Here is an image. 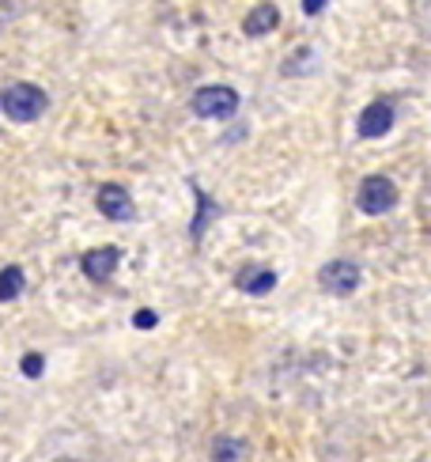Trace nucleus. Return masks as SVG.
Wrapping results in <instances>:
<instances>
[{
    "label": "nucleus",
    "instance_id": "nucleus-6",
    "mask_svg": "<svg viewBox=\"0 0 431 462\" xmlns=\"http://www.w3.org/2000/svg\"><path fill=\"white\" fill-rule=\"evenodd\" d=\"M117 265H122V250H117V246H95V250H87V254L80 258L84 277L95 281V284H106L117 273Z\"/></svg>",
    "mask_w": 431,
    "mask_h": 462
},
{
    "label": "nucleus",
    "instance_id": "nucleus-7",
    "mask_svg": "<svg viewBox=\"0 0 431 462\" xmlns=\"http://www.w3.org/2000/svg\"><path fill=\"white\" fill-rule=\"evenodd\" d=\"M394 129V106L390 103H371L367 110H360L356 118V137L360 141H379Z\"/></svg>",
    "mask_w": 431,
    "mask_h": 462
},
{
    "label": "nucleus",
    "instance_id": "nucleus-15",
    "mask_svg": "<svg viewBox=\"0 0 431 462\" xmlns=\"http://www.w3.org/2000/svg\"><path fill=\"white\" fill-rule=\"evenodd\" d=\"M329 8V0H303V12L307 15H322Z\"/></svg>",
    "mask_w": 431,
    "mask_h": 462
},
{
    "label": "nucleus",
    "instance_id": "nucleus-11",
    "mask_svg": "<svg viewBox=\"0 0 431 462\" xmlns=\"http://www.w3.org/2000/svg\"><path fill=\"white\" fill-rule=\"evenodd\" d=\"M243 439H231V436H216L212 439V462H239L243 458Z\"/></svg>",
    "mask_w": 431,
    "mask_h": 462
},
{
    "label": "nucleus",
    "instance_id": "nucleus-8",
    "mask_svg": "<svg viewBox=\"0 0 431 462\" xmlns=\"http://www.w3.org/2000/svg\"><path fill=\"white\" fill-rule=\"evenodd\" d=\"M234 288L246 296H269L277 288V273L272 269H261V265H243L239 277H234Z\"/></svg>",
    "mask_w": 431,
    "mask_h": 462
},
{
    "label": "nucleus",
    "instance_id": "nucleus-4",
    "mask_svg": "<svg viewBox=\"0 0 431 462\" xmlns=\"http://www.w3.org/2000/svg\"><path fill=\"white\" fill-rule=\"evenodd\" d=\"M360 265L352 262V258H333L318 269V284H322V292L329 296H352L360 288Z\"/></svg>",
    "mask_w": 431,
    "mask_h": 462
},
{
    "label": "nucleus",
    "instance_id": "nucleus-1",
    "mask_svg": "<svg viewBox=\"0 0 431 462\" xmlns=\"http://www.w3.org/2000/svg\"><path fill=\"white\" fill-rule=\"evenodd\" d=\"M50 106V95L38 88V84H12L0 91V114L12 122H38Z\"/></svg>",
    "mask_w": 431,
    "mask_h": 462
},
{
    "label": "nucleus",
    "instance_id": "nucleus-9",
    "mask_svg": "<svg viewBox=\"0 0 431 462\" xmlns=\"http://www.w3.org/2000/svg\"><path fill=\"white\" fill-rule=\"evenodd\" d=\"M280 27V12H277V5H258V8H250V15L243 19V31L250 34V38H261V34H272Z\"/></svg>",
    "mask_w": 431,
    "mask_h": 462
},
{
    "label": "nucleus",
    "instance_id": "nucleus-12",
    "mask_svg": "<svg viewBox=\"0 0 431 462\" xmlns=\"http://www.w3.org/2000/svg\"><path fill=\"white\" fill-rule=\"evenodd\" d=\"M216 213H220V208L212 205V198L197 189V217H193V227H189V231H193V239H201V236H205V231H208V220H212Z\"/></svg>",
    "mask_w": 431,
    "mask_h": 462
},
{
    "label": "nucleus",
    "instance_id": "nucleus-3",
    "mask_svg": "<svg viewBox=\"0 0 431 462\" xmlns=\"http://www.w3.org/2000/svg\"><path fill=\"white\" fill-rule=\"evenodd\" d=\"M356 205H360V213H367V217L390 213V208L398 205V186H394V179H386V175L363 179V182H360V194H356Z\"/></svg>",
    "mask_w": 431,
    "mask_h": 462
},
{
    "label": "nucleus",
    "instance_id": "nucleus-10",
    "mask_svg": "<svg viewBox=\"0 0 431 462\" xmlns=\"http://www.w3.org/2000/svg\"><path fill=\"white\" fill-rule=\"evenodd\" d=\"M23 284H27V277H23V269L19 265L0 269V303H12L19 292H23Z\"/></svg>",
    "mask_w": 431,
    "mask_h": 462
},
{
    "label": "nucleus",
    "instance_id": "nucleus-13",
    "mask_svg": "<svg viewBox=\"0 0 431 462\" xmlns=\"http://www.w3.org/2000/svg\"><path fill=\"white\" fill-rule=\"evenodd\" d=\"M19 372H23L27 379H38V375L46 372V356H42V353H27L23 364H19Z\"/></svg>",
    "mask_w": 431,
    "mask_h": 462
},
{
    "label": "nucleus",
    "instance_id": "nucleus-5",
    "mask_svg": "<svg viewBox=\"0 0 431 462\" xmlns=\"http://www.w3.org/2000/svg\"><path fill=\"white\" fill-rule=\"evenodd\" d=\"M95 205H99V213L114 224H129L136 220V205L129 198V189L125 186H117V182H106L99 186V194H95Z\"/></svg>",
    "mask_w": 431,
    "mask_h": 462
},
{
    "label": "nucleus",
    "instance_id": "nucleus-14",
    "mask_svg": "<svg viewBox=\"0 0 431 462\" xmlns=\"http://www.w3.org/2000/svg\"><path fill=\"white\" fill-rule=\"evenodd\" d=\"M133 326H136V330H155V326H160V315H155V311H136Z\"/></svg>",
    "mask_w": 431,
    "mask_h": 462
},
{
    "label": "nucleus",
    "instance_id": "nucleus-2",
    "mask_svg": "<svg viewBox=\"0 0 431 462\" xmlns=\"http://www.w3.org/2000/svg\"><path fill=\"white\" fill-rule=\"evenodd\" d=\"M189 110L197 114V118H231V114L239 110V91L224 88V84H208L201 91H193Z\"/></svg>",
    "mask_w": 431,
    "mask_h": 462
}]
</instances>
